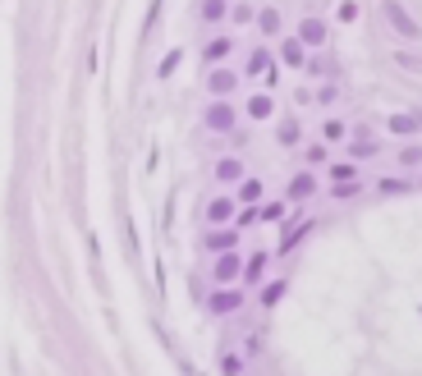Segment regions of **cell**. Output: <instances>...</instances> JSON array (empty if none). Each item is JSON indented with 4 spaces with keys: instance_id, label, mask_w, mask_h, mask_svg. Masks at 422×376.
Returning a JSON list of instances; mask_svg holds the SVG:
<instances>
[{
    "instance_id": "obj_8",
    "label": "cell",
    "mask_w": 422,
    "mask_h": 376,
    "mask_svg": "<svg viewBox=\"0 0 422 376\" xmlns=\"http://www.w3.org/2000/svg\"><path fill=\"white\" fill-rule=\"evenodd\" d=\"M230 216H234V202H225V198H216V202L207 207V221H211V225H225Z\"/></svg>"
},
{
    "instance_id": "obj_2",
    "label": "cell",
    "mask_w": 422,
    "mask_h": 376,
    "mask_svg": "<svg viewBox=\"0 0 422 376\" xmlns=\"http://www.w3.org/2000/svg\"><path fill=\"white\" fill-rule=\"evenodd\" d=\"M207 308L216 312V317H225V312H239L244 308V289H216L207 299Z\"/></svg>"
},
{
    "instance_id": "obj_20",
    "label": "cell",
    "mask_w": 422,
    "mask_h": 376,
    "mask_svg": "<svg viewBox=\"0 0 422 376\" xmlns=\"http://www.w3.org/2000/svg\"><path fill=\"white\" fill-rule=\"evenodd\" d=\"M239 198H244L248 207H253V202L262 198V179H244V188H239Z\"/></svg>"
},
{
    "instance_id": "obj_16",
    "label": "cell",
    "mask_w": 422,
    "mask_h": 376,
    "mask_svg": "<svg viewBox=\"0 0 422 376\" xmlns=\"http://www.w3.org/2000/svg\"><path fill=\"white\" fill-rule=\"evenodd\" d=\"M308 230H312V225H308V221H303V225H299V230H289V234H285V239H280V253H294V248H299V244H303V234H308Z\"/></svg>"
},
{
    "instance_id": "obj_23",
    "label": "cell",
    "mask_w": 422,
    "mask_h": 376,
    "mask_svg": "<svg viewBox=\"0 0 422 376\" xmlns=\"http://www.w3.org/2000/svg\"><path fill=\"white\" fill-rule=\"evenodd\" d=\"M207 248H216V253H230V248H234V234H211Z\"/></svg>"
},
{
    "instance_id": "obj_15",
    "label": "cell",
    "mask_w": 422,
    "mask_h": 376,
    "mask_svg": "<svg viewBox=\"0 0 422 376\" xmlns=\"http://www.w3.org/2000/svg\"><path fill=\"white\" fill-rule=\"evenodd\" d=\"M202 56H207L211 65H216V60H225V56H230V37H216V42H207V51H202Z\"/></svg>"
},
{
    "instance_id": "obj_33",
    "label": "cell",
    "mask_w": 422,
    "mask_h": 376,
    "mask_svg": "<svg viewBox=\"0 0 422 376\" xmlns=\"http://www.w3.org/2000/svg\"><path fill=\"white\" fill-rule=\"evenodd\" d=\"M418 124H422V111H418Z\"/></svg>"
},
{
    "instance_id": "obj_29",
    "label": "cell",
    "mask_w": 422,
    "mask_h": 376,
    "mask_svg": "<svg viewBox=\"0 0 422 376\" xmlns=\"http://www.w3.org/2000/svg\"><path fill=\"white\" fill-rule=\"evenodd\" d=\"M340 19H345V23L358 19V5H354V0H345V5H340Z\"/></svg>"
},
{
    "instance_id": "obj_13",
    "label": "cell",
    "mask_w": 422,
    "mask_h": 376,
    "mask_svg": "<svg viewBox=\"0 0 422 376\" xmlns=\"http://www.w3.org/2000/svg\"><path fill=\"white\" fill-rule=\"evenodd\" d=\"M418 115H390V133H418Z\"/></svg>"
},
{
    "instance_id": "obj_12",
    "label": "cell",
    "mask_w": 422,
    "mask_h": 376,
    "mask_svg": "<svg viewBox=\"0 0 422 376\" xmlns=\"http://www.w3.org/2000/svg\"><path fill=\"white\" fill-rule=\"evenodd\" d=\"M207 83H211V92H216V97H225V92H234V74H225V69H216V74H211Z\"/></svg>"
},
{
    "instance_id": "obj_28",
    "label": "cell",
    "mask_w": 422,
    "mask_h": 376,
    "mask_svg": "<svg viewBox=\"0 0 422 376\" xmlns=\"http://www.w3.org/2000/svg\"><path fill=\"white\" fill-rule=\"evenodd\" d=\"M234 23H253V5H234Z\"/></svg>"
},
{
    "instance_id": "obj_4",
    "label": "cell",
    "mask_w": 422,
    "mask_h": 376,
    "mask_svg": "<svg viewBox=\"0 0 422 376\" xmlns=\"http://www.w3.org/2000/svg\"><path fill=\"white\" fill-rule=\"evenodd\" d=\"M299 42L303 46H322L326 42V23L322 19H303L299 23Z\"/></svg>"
},
{
    "instance_id": "obj_32",
    "label": "cell",
    "mask_w": 422,
    "mask_h": 376,
    "mask_svg": "<svg viewBox=\"0 0 422 376\" xmlns=\"http://www.w3.org/2000/svg\"><path fill=\"white\" fill-rule=\"evenodd\" d=\"M175 65H179V51H170V56L161 60V74H175Z\"/></svg>"
},
{
    "instance_id": "obj_14",
    "label": "cell",
    "mask_w": 422,
    "mask_h": 376,
    "mask_svg": "<svg viewBox=\"0 0 422 376\" xmlns=\"http://www.w3.org/2000/svg\"><path fill=\"white\" fill-rule=\"evenodd\" d=\"M257 28H262L267 37H276L280 33V10H262V14H257Z\"/></svg>"
},
{
    "instance_id": "obj_7",
    "label": "cell",
    "mask_w": 422,
    "mask_h": 376,
    "mask_svg": "<svg viewBox=\"0 0 422 376\" xmlns=\"http://www.w3.org/2000/svg\"><path fill=\"white\" fill-rule=\"evenodd\" d=\"M216 179H225V184H234V179H244V166H239L234 156H225V161H216Z\"/></svg>"
},
{
    "instance_id": "obj_11",
    "label": "cell",
    "mask_w": 422,
    "mask_h": 376,
    "mask_svg": "<svg viewBox=\"0 0 422 376\" xmlns=\"http://www.w3.org/2000/svg\"><path fill=\"white\" fill-rule=\"evenodd\" d=\"M276 138H280V147H294V143H299V120H280Z\"/></svg>"
},
{
    "instance_id": "obj_31",
    "label": "cell",
    "mask_w": 422,
    "mask_h": 376,
    "mask_svg": "<svg viewBox=\"0 0 422 376\" xmlns=\"http://www.w3.org/2000/svg\"><path fill=\"white\" fill-rule=\"evenodd\" d=\"M335 193H340V198H354V193H358V179H349V184H335Z\"/></svg>"
},
{
    "instance_id": "obj_10",
    "label": "cell",
    "mask_w": 422,
    "mask_h": 376,
    "mask_svg": "<svg viewBox=\"0 0 422 376\" xmlns=\"http://www.w3.org/2000/svg\"><path fill=\"white\" fill-rule=\"evenodd\" d=\"M262 271H267V253L248 257V266H244V280H248V285H257V280H262Z\"/></svg>"
},
{
    "instance_id": "obj_25",
    "label": "cell",
    "mask_w": 422,
    "mask_h": 376,
    "mask_svg": "<svg viewBox=\"0 0 422 376\" xmlns=\"http://www.w3.org/2000/svg\"><path fill=\"white\" fill-rule=\"evenodd\" d=\"M331 179H340V184H349V179H358V170H354V166H335V170H331Z\"/></svg>"
},
{
    "instance_id": "obj_27",
    "label": "cell",
    "mask_w": 422,
    "mask_h": 376,
    "mask_svg": "<svg viewBox=\"0 0 422 376\" xmlns=\"http://www.w3.org/2000/svg\"><path fill=\"white\" fill-rule=\"evenodd\" d=\"M239 367H244V358H234V354H230V358L221 363V372H225V376H239Z\"/></svg>"
},
{
    "instance_id": "obj_26",
    "label": "cell",
    "mask_w": 422,
    "mask_h": 376,
    "mask_svg": "<svg viewBox=\"0 0 422 376\" xmlns=\"http://www.w3.org/2000/svg\"><path fill=\"white\" fill-rule=\"evenodd\" d=\"M400 161H404V166H418V161H422V147H404Z\"/></svg>"
},
{
    "instance_id": "obj_6",
    "label": "cell",
    "mask_w": 422,
    "mask_h": 376,
    "mask_svg": "<svg viewBox=\"0 0 422 376\" xmlns=\"http://www.w3.org/2000/svg\"><path fill=\"white\" fill-rule=\"evenodd\" d=\"M312 193H317V179L312 175H294V184H289V198H312Z\"/></svg>"
},
{
    "instance_id": "obj_22",
    "label": "cell",
    "mask_w": 422,
    "mask_h": 376,
    "mask_svg": "<svg viewBox=\"0 0 422 376\" xmlns=\"http://www.w3.org/2000/svg\"><path fill=\"white\" fill-rule=\"evenodd\" d=\"M257 221H285V202H271V207L257 211Z\"/></svg>"
},
{
    "instance_id": "obj_1",
    "label": "cell",
    "mask_w": 422,
    "mask_h": 376,
    "mask_svg": "<svg viewBox=\"0 0 422 376\" xmlns=\"http://www.w3.org/2000/svg\"><path fill=\"white\" fill-rule=\"evenodd\" d=\"M381 10H386L390 28H395V33H400V37H409V42H413V37H422V33H418V23H413V14L404 10L400 0H386V5H381Z\"/></svg>"
},
{
    "instance_id": "obj_24",
    "label": "cell",
    "mask_w": 422,
    "mask_h": 376,
    "mask_svg": "<svg viewBox=\"0 0 422 376\" xmlns=\"http://www.w3.org/2000/svg\"><path fill=\"white\" fill-rule=\"evenodd\" d=\"M202 14H207L211 23H216V19H225V0H207V5H202Z\"/></svg>"
},
{
    "instance_id": "obj_5",
    "label": "cell",
    "mask_w": 422,
    "mask_h": 376,
    "mask_svg": "<svg viewBox=\"0 0 422 376\" xmlns=\"http://www.w3.org/2000/svg\"><path fill=\"white\" fill-rule=\"evenodd\" d=\"M239 271H244V262H239L234 253H221V257H216V280H221V285H225V280H234Z\"/></svg>"
},
{
    "instance_id": "obj_9",
    "label": "cell",
    "mask_w": 422,
    "mask_h": 376,
    "mask_svg": "<svg viewBox=\"0 0 422 376\" xmlns=\"http://www.w3.org/2000/svg\"><path fill=\"white\" fill-rule=\"evenodd\" d=\"M280 56H285L289 69H303V42H294V37H289V42L280 46Z\"/></svg>"
},
{
    "instance_id": "obj_30",
    "label": "cell",
    "mask_w": 422,
    "mask_h": 376,
    "mask_svg": "<svg viewBox=\"0 0 422 376\" xmlns=\"http://www.w3.org/2000/svg\"><path fill=\"white\" fill-rule=\"evenodd\" d=\"M381 193H404V179H381Z\"/></svg>"
},
{
    "instance_id": "obj_3",
    "label": "cell",
    "mask_w": 422,
    "mask_h": 376,
    "mask_svg": "<svg viewBox=\"0 0 422 376\" xmlns=\"http://www.w3.org/2000/svg\"><path fill=\"white\" fill-rule=\"evenodd\" d=\"M207 129H216V133H230V129H234V106H225V101L207 106Z\"/></svg>"
},
{
    "instance_id": "obj_18",
    "label": "cell",
    "mask_w": 422,
    "mask_h": 376,
    "mask_svg": "<svg viewBox=\"0 0 422 376\" xmlns=\"http://www.w3.org/2000/svg\"><path fill=\"white\" fill-rule=\"evenodd\" d=\"M244 74H271V56H267V51H253V60H248Z\"/></svg>"
},
{
    "instance_id": "obj_19",
    "label": "cell",
    "mask_w": 422,
    "mask_h": 376,
    "mask_svg": "<svg viewBox=\"0 0 422 376\" xmlns=\"http://www.w3.org/2000/svg\"><path fill=\"white\" fill-rule=\"evenodd\" d=\"M285 289H289L285 280H276V285H267V289H262V303H267V308H276V303L285 299Z\"/></svg>"
},
{
    "instance_id": "obj_17",
    "label": "cell",
    "mask_w": 422,
    "mask_h": 376,
    "mask_svg": "<svg viewBox=\"0 0 422 376\" xmlns=\"http://www.w3.org/2000/svg\"><path fill=\"white\" fill-rule=\"evenodd\" d=\"M248 115H253V120H267V115H271V97H267V92L248 101Z\"/></svg>"
},
{
    "instance_id": "obj_21",
    "label": "cell",
    "mask_w": 422,
    "mask_h": 376,
    "mask_svg": "<svg viewBox=\"0 0 422 376\" xmlns=\"http://www.w3.org/2000/svg\"><path fill=\"white\" fill-rule=\"evenodd\" d=\"M349 147H354V156H377V143L367 133H358V143H349Z\"/></svg>"
}]
</instances>
